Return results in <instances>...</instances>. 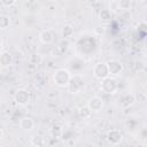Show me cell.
<instances>
[{
  "label": "cell",
  "mask_w": 147,
  "mask_h": 147,
  "mask_svg": "<svg viewBox=\"0 0 147 147\" xmlns=\"http://www.w3.org/2000/svg\"><path fill=\"white\" fill-rule=\"evenodd\" d=\"M70 79H71V75L67 69H57L53 76V80H54L55 85L60 86V87L68 86Z\"/></svg>",
  "instance_id": "obj_1"
},
{
  "label": "cell",
  "mask_w": 147,
  "mask_h": 147,
  "mask_svg": "<svg viewBox=\"0 0 147 147\" xmlns=\"http://www.w3.org/2000/svg\"><path fill=\"white\" fill-rule=\"evenodd\" d=\"M68 91L71 94H77L82 91V88L84 87V78L80 75H75L71 76V79L68 84Z\"/></svg>",
  "instance_id": "obj_2"
},
{
  "label": "cell",
  "mask_w": 147,
  "mask_h": 147,
  "mask_svg": "<svg viewBox=\"0 0 147 147\" xmlns=\"http://www.w3.org/2000/svg\"><path fill=\"white\" fill-rule=\"evenodd\" d=\"M93 76L99 80H103L107 77H109V71H108L107 63L98 62L96 64H94V67H93Z\"/></svg>",
  "instance_id": "obj_3"
},
{
  "label": "cell",
  "mask_w": 147,
  "mask_h": 147,
  "mask_svg": "<svg viewBox=\"0 0 147 147\" xmlns=\"http://www.w3.org/2000/svg\"><path fill=\"white\" fill-rule=\"evenodd\" d=\"M101 90L105 93L113 94L118 90V83L115 78L113 77H107L106 79L101 80Z\"/></svg>",
  "instance_id": "obj_4"
},
{
  "label": "cell",
  "mask_w": 147,
  "mask_h": 147,
  "mask_svg": "<svg viewBox=\"0 0 147 147\" xmlns=\"http://www.w3.org/2000/svg\"><path fill=\"white\" fill-rule=\"evenodd\" d=\"M14 100H15V102L18 106H25L30 101V95H29V93H28L26 90L20 88V90L16 91V93L14 95Z\"/></svg>",
  "instance_id": "obj_5"
},
{
  "label": "cell",
  "mask_w": 147,
  "mask_h": 147,
  "mask_svg": "<svg viewBox=\"0 0 147 147\" xmlns=\"http://www.w3.org/2000/svg\"><path fill=\"white\" fill-rule=\"evenodd\" d=\"M106 138H107V141H108L110 145H118V144H121L122 140H123V134L121 133L119 130L113 129V130L108 131Z\"/></svg>",
  "instance_id": "obj_6"
},
{
  "label": "cell",
  "mask_w": 147,
  "mask_h": 147,
  "mask_svg": "<svg viewBox=\"0 0 147 147\" xmlns=\"http://www.w3.org/2000/svg\"><path fill=\"white\" fill-rule=\"evenodd\" d=\"M87 107L91 109L92 113H98V111H100V110L102 109V107H103V100H102L100 96H98V95L92 96V98L88 100V102H87Z\"/></svg>",
  "instance_id": "obj_7"
},
{
  "label": "cell",
  "mask_w": 147,
  "mask_h": 147,
  "mask_svg": "<svg viewBox=\"0 0 147 147\" xmlns=\"http://www.w3.org/2000/svg\"><path fill=\"white\" fill-rule=\"evenodd\" d=\"M107 67H108V71L109 75H114L117 76L123 71V64L117 61V60H110L107 62Z\"/></svg>",
  "instance_id": "obj_8"
},
{
  "label": "cell",
  "mask_w": 147,
  "mask_h": 147,
  "mask_svg": "<svg viewBox=\"0 0 147 147\" xmlns=\"http://www.w3.org/2000/svg\"><path fill=\"white\" fill-rule=\"evenodd\" d=\"M134 101H136L134 95H133L132 93H127V94H125V95H123V96L121 98V100H119V106H121L122 108H127V107L132 106V105L134 103Z\"/></svg>",
  "instance_id": "obj_9"
},
{
  "label": "cell",
  "mask_w": 147,
  "mask_h": 147,
  "mask_svg": "<svg viewBox=\"0 0 147 147\" xmlns=\"http://www.w3.org/2000/svg\"><path fill=\"white\" fill-rule=\"evenodd\" d=\"M33 126H34V122L31 117L25 116V117L21 118V121H20V127L21 129H23L25 131H30V130L33 129Z\"/></svg>",
  "instance_id": "obj_10"
},
{
  "label": "cell",
  "mask_w": 147,
  "mask_h": 147,
  "mask_svg": "<svg viewBox=\"0 0 147 147\" xmlns=\"http://www.w3.org/2000/svg\"><path fill=\"white\" fill-rule=\"evenodd\" d=\"M39 39H40V41H41L42 44L48 45V44L53 42V39H54V38H53V33H52L49 30H44V31L40 32Z\"/></svg>",
  "instance_id": "obj_11"
},
{
  "label": "cell",
  "mask_w": 147,
  "mask_h": 147,
  "mask_svg": "<svg viewBox=\"0 0 147 147\" xmlns=\"http://www.w3.org/2000/svg\"><path fill=\"white\" fill-rule=\"evenodd\" d=\"M13 63V56L9 52H2L1 53V56H0V64L6 68V67H9L10 64Z\"/></svg>",
  "instance_id": "obj_12"
},
{
  "label": "cell",
  "mask_w": 147,
  "mask_h": 147,
  "mask_svg": "<svg viewBox=\"0 0 147 147\" xmlns=\"http://www.w3.org/2000/svg\"><path fill=\"white\" fill-rule=\"evenodd\" d=\"M99 17L101 18V21L107 22V21H110V20H111V17H113V13H111L109 9L105 8V9H101V10H100V13H99Z\"/></svg>",
  "instance_id": "obj_13"
},
{
  "label": "cell",
  "mask_w": 147,
  "mask_h": 147,
  "mask_svg": "<svg viewBox=\"0 0 147 147\" xmlns=\"http://www.w3.org/2000/svg\"><path fill=\"white\" fill-rule=\"evenodd\" d=\"M44 138L40 136V134H34L32 138H31V144L34 146V147H42L44 146Z\"/></svg>",
  "instance_id": "obj_14"
},
{
  "label": "cell",
  "mask_w": 147,
  "mask_h": 147,
  "mask_svg": "<svg viewBox=\"0 0 147 147\" xmlns=\"http://www.w3.org/2000/svg\"><path fill=\"white\" fill-rule=\"evenodd\" d=\"M74 34V28L70 24H65L62 28V37L63 38H70Z\"/></svg>",
  "instance_id": "obj_15"
},
{
  "label": "cell",
  "mask_w": 147,
  "mask_h": 147,
  "mask_svg": "<svg viewBox=\"0 0 147 147\" xmlns=\"http://www.w3.org/2000/svg\"><path fill=\"white\" fill-rule=\"evenodd\" d=\"M41 61H42V57H41L40 54H32L29 57L30 64H33V65H39L41 63Z\"/></svg>",
  "instance_id": "obj_16"
},
{
  "label": "cell",
  "mask_w": 147,
  "mask_h": 147,
  "mask_svg": "<svg viewBox=\"0 0 147 147\" xmlns=\"http://www.w3.org/2000/svg\"><path fill=\"white\" fill-rule=\"evenodd\" d=\"M79 115H80V117H83V118H90L91 115H92V111H91V109L86 106V107H83V108L79 109Z\"/></svg>",
  "instance_id": "obj_17"
},
{
  "label": "cell",
  "mask_w": 147,
  "mask_h": 147,
  "mask_svg": "<svg viewBox=\"0 0 147 147\" xmlns=\"http://www.w3.org/2000/svg\"><path fill=\"white\" fill-rule=\"evenodd\" d=\"M131 5H132L131 0H121V1H118V7L123 10H129L131 8Z\"/></svg>",
  "instance_id": "obj_18"
},
{
  "label": "cell",
  "mask_w": 147,
  "mask_h": 147,
  "mask_svg": "<svg viewBox=\"0 0 147 147\" xmlns=\"http://www.w3.org/2000/svg\"><path fill=\"white\" fill-rule=\"evenodd\" d=\"M9 23H10V20L8 16L6 15H1L0 16V28L1 29H6L9 26Z\"/></svg>",
  "instance_id": "obj_19"
},
{
  "label": "cell",
  "mask_w": 147,
  "mask_h": 147,
  "mask_svg": "<svg viewBox=\"0 0 147 147\" xmlns=\"http://www.w3.org/2000/svg\"><path fill=\"white\" fill-rule=\"evenodd\" d=\"M15 3H16V1H2V2H1L2 6H13V5H15Z\"/></svg>",
  "instance_id": "obj_20"
},
{
  "label": "cell",
  "mask_w": 147,
  "mask_h": 147,
  "mask_svg": "<svg viewBox=\"0 0 147 147\" xmlns=\"http://www.w3.org/2000/svg\"><path fill=\"white\" fill-rule=\"evenodd\" d=\"M3 134H5V131H3V129H1L0 130V138L1 139H3Z\"/></svg>",
  "instance_id": "obj_21"
},
{
  "label": "cell",
  "mask_w": 147,
  "mask_h": 147,
  "mask_svg": "<svg viewBox=\"0 0 147 147\" xmlns=\"http://www.w3.org/2000/svg\"><path fill=\"white\" fill-rule=\"evenodd\" d=\"M145 96H146V100H147V92H146V95Z\"/></svg>",
  "instance_id": "obj_22"
}]
</instances>
